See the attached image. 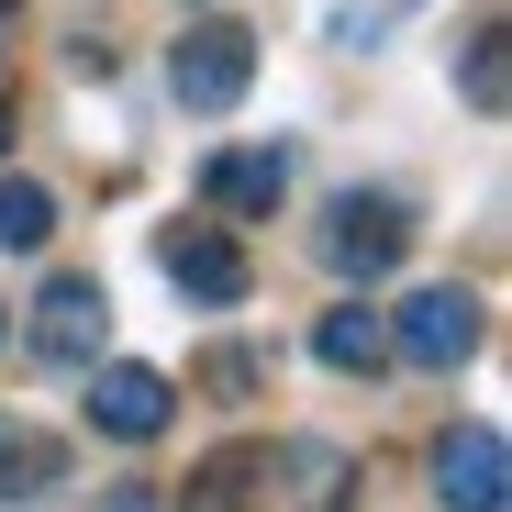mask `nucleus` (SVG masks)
I'll return each instance as SVG.
<instances>
[{"label":"nucleus","mask_w":512,"mask_h":512,"mask_svg":"<svg viewBox=\"0 0 512 512\" xmlns=\"http://www.w3.org/2000/svg\"><path fill=\"white\" fill-rule=\"evenodd\" d=\"M312 256L334 279H357V290H379L401 256H412V201H390V190H346L323 212V234H312Z\"/></svg>","instance_id":"obj_1"},{"label":"nucleus","mask_w":512,"mask_h":512,"mask_svg":"<svg viewBox=\"0 0 512 512\" xmlns=\"http://www.w3.org/2000/svg\"><path fill=\"white\" fill-rule=\"evenodd\" d=\"M479 334H490L479 290L435 279V290H412V301L390 312V357H401V368H423V379H457V368L479 357Z\"/></svg>","instance_id":"obj_2"},{"label":"nucleus","mask_w":512,"mask_h":512,"mask_svg":"<svg viewBox=\"0 0 512 512\" xmlns=\"http://www.w3.org/2000/svg\"><path fill=\"white\" fill-rule=\"evenodd\" d=\"M167 90H179V112H234L256 90V34L245 23H190L167 45Z\"/></svg>","instance_id":"obj_3"},{"label":"nucleus","mask_w":512,"mask_h":512,"mask_svg":"<svg viewBox=\"0 0 512 512\" xmlns=\"http://www.w3.org/2000/svg\"><path fill=\"white\" fill-rule=\"evenodd\" d=\"M34 368H101V346H112V290L101 279H45V301H34Z\"/></svg>","instance_id":"obj_4"},{"label":"nucleus","mask_w":512,"mask_h":512,"mask_svg":"<svg viewBox=\"0 0 512 512\" xmlns=\"http://www.w3.org/2000/svg\"><path fill=\"white\" fill-rule=\"evenodd\" d=\"M167 423H179V379H167V368H134V357H101L90 368V435L156 446Z\"/></svg>","instance_id":"obj_5"},{"label":"nucleus","mask_w":512,"mask_h":512,"mask_svg":"<svg viewBox=\"0 0 512 512\" xmlns=\"http://www.w3.org/2000/svg\"><path fill=\"white\" fill-rule=\"evenodd\" d=\"M435 501H446V512H501V501H512L501 423H446V435H435Z\"/></svg>","instance_id":"obj_6"},{"label":"nucleus","mask_w":512,"mask_h":512,"mask_svg":"<svg viewBox=\"0 0 512 512\" xmlns=\"http://www.w3.org/2000/svg\"><path fill=\"white\" fill-rule=\"evenodd\" d=\"M156 268L179 279L190 301H245V290H256V268H245V245H234L223 223H179V234H156Z\"/></svg>","instance_id":"obj_7"},{"label":"nucleus","mask_w":512,"mask_h":512,"mask_svg":"<svg viewBox=\"0 0 512 512\" xmlns=\"http://www.w3.org/2000/svg\"><path fill=\"white\" fill-rule=\"evenodd\" d=\"M201 201H212L223 223H268V212L290 201V145H234V156H212V167H201Z\"/></svg>","instance_id":"obj_8"},{"label":"nucleus","mask_w":512,"mask_h":512,"mask_svg":"<svg viewBox=\"0 0 512 512\" xmlns=\"http://www.w3.org/2000/svg\"><path fill=\"white\" fill-rule=\"evenodd\" d=\"M268 479L290 490V512H357V457L323 446V435H290V446L268 457Z\"/></svg>","instance_id":"obj_9"},{"label":"nucleus","mask_w":512,"mask_h":512,"mask_svg":"<svg viewBox=\"0 0 512 512\" xmlns=\"http://www.w3.org/2000/svg\"><path fill=\"white\" fill-rule=\"evenodd\" d=\"M312 357H323L334 379H379V368H390V312H368V301H334V312L312 323Z\"/></svg>","instance_id":"obj_10"},{"label":"nucleus","mask_w":512,"mask_h":512,"mask_svg":"<svg viewBox=\"0 0 512 512\" xmlns=\"http://www.w3.org/2000/svg\"><path fill=\"white\" fill-rule=\"evenodd\" d=\"M67 479V446L45 435V423H23V412H0V501H45Z\"/></svg>","instance_id":"obj_11"},{"label":"nucleus","mask_w":512,"mask_h":512,"mask_svg":"<svg viewBox=\"0 0 512 512\" xmlns=\"http://www.w3.org/2000/svg\"><path fill=\"white\" fill-rule=\"evenodd\" d=\"M268 479V446H223V457H201L190 468V490H179V512H245V490Z\"/></svg>","instance_id":"obj_12"},{"label":"nucleus","mask_w":512,"mask_h":512,"mask_svg":"<svg viewBox=\"0 0 512 512\" xmlns=\"http://www.w3.org/2000/svg\"><path fill=\"white\" fill-rule=\"evenodd\" d=\"M56 245V190L45 179H0V256H45Z\"/></svg>","instance_id":"obj_13"},{"label":"nucleus","mask_w":512,"mask_h":512,"mask_svg":"<svg viewBox=\"0 0 512 512\" xmlns=\"http://www.w3.org/2000/svg\"><path fill=\"white\" fill-rule=\"evenodd\" d=\"M457 90H468V112H501V90H512V67H501V23H479V34H468Z\"/></svg>","instance_id":"obj_14"},{"label":"nucleus","mask_w":512,"mask_h":512,"mask_svg":"<svg viewBox=\"0 0 512 512\" xmlns=\"http://www.w3.org/2000/svg\"><path fill=\"white\" fill-rule=\"evenodd\" d=\"M190 379H201V390H223V401H245L256 379H268V368H256L245 346H212V357H190Z\"/></svg>","instance_id":"obj_15"},{"label":"nucleus","mask_w":512,"mask_h":512,"mask_svg":"<svg viewBox=\"0 0 512 512\" xmlns=\"http://www.w3.org/2000/svg\"><path fill=\"white\" fill-rule=\"evenodd\" d=\"M101 512H167V501H156V490H112Z\"/></svg>","instance_id":"obj_16"},{"label":"nucleus","mask_w":512,"mask_h":512,"mask_svg":"<svg viewBox=\"0 0 512 512\" xmlns=\"http://www.w3.org/2000/svg\"><path fill=\"white\" fill-rule=\"evenodd\" d=\"M12 134H23V112H12V78H0V156H12Z\"/></svg>","instance_id":"obj_17"},{"label":"nucleus","mask_w":512,"mask_h":512,"mask_svg":"<svg viewBox=\"0 0 512 512\" xmlns=\"http://www.w3.org/2000/svg\"><path fill=\"white\" fill-rule=\"evenodd\" d=\"M0 78H12V23H0Z\"/></svg>","instance_id":"obj_18"},{"label":"nucleus","mask_w":512,"mask_h":512,"mask_svg":"<svg viewBox=\"0 0 512 512\" xmlns=\"http://www.w3.org/2000/svg\"><path fill=\"white\" fill-rule=\"evenodd\" d=\"M0 23H12V0H0Z\"/></svg>","instance_id":"obj_19"},{"label":"nucleus","mask_w":512,"mask_h":512,"mask_svg":"<svg viewBox=\"0 0 512 512\" xmlns=\"http://www.w3.org/2000/svg\"><path fill=\"white\" fill-rule=\"evenodd\" d=\"M0 334H12V323H0Z\"/></svg>","instance_id":"obj_20"}]
</instances>
